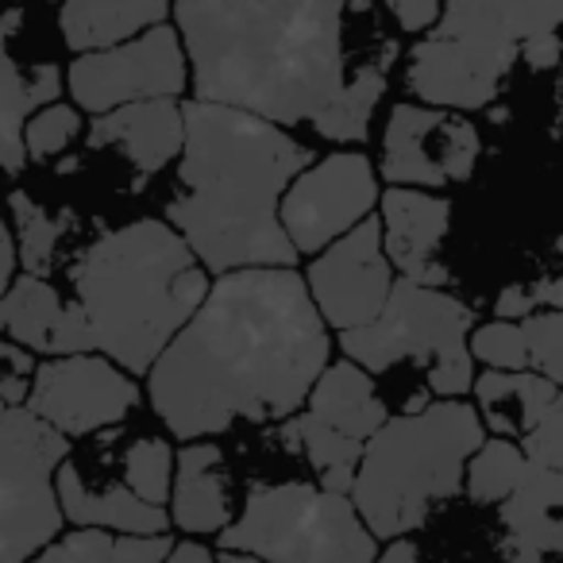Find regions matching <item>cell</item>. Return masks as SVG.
I'll return each mask as SVG.
<instances>
[{"instance_id": "ab89813d", "label": "cell", "mask_w": 563, "mask_h": 563, "mask_svg": "<svg viewBox=\"0 0 563 563\" xmlns=\"http://www.w3.org/2000/svg\"><path fill=\"white\" fill-rule=\"evenodd\" d=\"M375 563H424V560H421V552H417V544H409V540H394L383 555H375Z\"/></svg>"}, {"instance_id": "4fadbf2b", "label": "cell", "mask_w": 563, "mask_h": 563, "mask_svg": "<svg viewBox=\"0 0 563 563\" xmlns=\"http://www.w3.org/2000/svg\"><path fill=\"white\" fill-rule=\"evenodd\" d=\"M140 406V386L97 352L58 355L35 367L24 409L66 440L117 429Z\"/></svg>"}, {"instance_id": "9a60e30c", "label": "cell", "mask_w": 563, "mask_h": 563, "mask_svg": "<svg viewBox=\"0 0 563 563\" xmlns=\"http://www.w3.org/2000/svg\"><path fill=\"white\" fill-rule=\"evenodd\" d=\"M301 278H306L309 301L321 313L324 329L352 332L375 321L394 286V266L383 255L378 217L360 220L352 232L317 251Z\"/></svg>"}, {"instance_id": "8fae6325", "label": "cell", "mask_w": 563, "mask_h": 563, "mask_svg": "<svg viewBox=\"0 0 563 563\" xmlns=\"http://www.w3.org/2000/svg\"><path fill=\"white\" fill-rule=\"evenodd\" d=\"M63 86H70L74 109H86L93 117L132 101L181 97L189 86L186 51L174 27L155 24L128 43L78 55Z\"/></svg>"}, {"instance_id": "d6a6232c", "label": "cell", "mask_w": 563, "mask_h": 563, "mask_svg": "<svg viewBox=\"0 0 563 563\" xmlns=\"http://www.w3.org/2000/svg\"><path fill=\"white\" fill-rule=\"evenodd\" d=\"M521 455L537 467L560 471V452H563V398H555L552 406L540 413V421L517 440Z\"/></svg>"}, {"instance_id": "ac0fdd59", "label": "cell", "mask_w": 563, "mask_h": 563, "mask_svg": "<svg viewBox=\"0 0 563 563\" xmlns=\"http://www.w3.org/2000/svg\"><path fill=\"white\" fill-rule=\"evenodd\" d=\"M55 494L63 521L78 529H104L124 532V537H166L170 514L158 506L140 501L124 486V478H112L109 467L89 471L78 455H66L55 471Z\"/></svg>"}, {"instance_id": "f35d334b", "label": "cell", "mask_w": 563, "mask_h": 563, "mask_svg": "<svg viewBox=\"0 0 563 563\" xmlns=\"http://www.w3.org/2000/svg\"><path fill=\"white\" fill-rule=\"evenodd\" d=\"M163 563H217V560H212V548H205L201 540L186 537V540H174L170 552L163 555Z\"/></svg>"}, {"instance_id": "836d02e7", "label": "cell", "mask_w": 563, "mask_h": 563, "mask_svg": "<svg viewBox=\"0 0 563 563\" xmlns=\"http://www.w3.org/2000/svg\"><path fill=\"white\" fill-rule=\"evenodd\" d=\"M32 375H35V355L27 347L12 344L9 336H0V401L24 406Z\"/></svg>"}, {"instance_id": "4dcf8cb0", "label": "cell", "mask_w": 563, "mask_h": 563, "mask_svg": "<svg viewBox=\"0 0 563 563\" xmlns=\"http://www.w3.org/2000/svg\"><path fill=\"white\" fill-rule=\"evenodd\" d=\"M471 360L486 363V371H529L525 360V336L517 321H490L467 332Z\"/></svg>"}, {"instance_id": "5bb4252c", "label": "cell", "mask_w": 563, "mask_h": 563, "mask_svg": "<svg viewBox=\"0 0 563 563\" xmlns=\"http://www.w3.org/2000/svg\"><path fill=\"white\" fill-rule=\"evenodd\" d=\"M483 155V135L463 112L394 104L383 132V178L390 186L440 189L467 181Z\"/></svg>"}, {"instance_id": "44dd1931", "label": "cell", "mask_w": 563, "mask_h": 563, "mask_svg": "<svg viewBox=\"0 0 563 563\" xmlns=\"http://www.w3.org/2000/svg\"><path fill=\"white\" fill-rule=\"evenodd\" d=\"M563 475L529 463L521 483L498 501L506 563H560L563 552Z\"/></svg>"}, {"instance_id": "83f0119b", "label": "cell", "mask_w": 563, "mask_h": 563, "mask_svg": "<svg viewBox=\"0 0 563 563\" xmlns=\"http://www.w3.org/2000/svg\"><path fill=\"white\" fill-rule=\"evenodd\" d=\"M170 475H174V448L163 437H140L120 455V478L124 486L147 506L166 509L170 498Z\"/></svg>"}, {"instance_id": "603a6c76", "label": "cell", "mask_w": 563, "mask_h": 563, "mask_svg": "<svg viewBox=\"0 0 563 563\" xmlns=\"http://www.w3.org/2000/svg\"><path fill=\"white\" fill-rule=\"evenodd\" d=\"M166 16H170V0H63L58 32L74 55H89L166 24Z\"/></svg>"}, {"instance_id": "7402d4cb", "label": "cell", "mask_w": 563, "mask_h": 563, "mask_svg": "<svg viewBox=\"0 0 563 563\" xmlns=\"http://www.w3.org/2000/svg\"><path fill=\"white\" fill-rule=\"evenodd\" d=\"M170 525L186 537H212L232 521V478L224 452L212 440H189L174 452L170 475Z\"/></svg>"}, {"instance_id": "2e32d148", "label": "cell", "mask_w": 563, "mask_h": 563, "mask_svg": "<svg viewBox=\"0 0 563 563\" xmlns=\"http://www.w3.org/2000/svg\"><path fill=\"white\" fill-rule=\"evenodd\" d=\"M383 205V255L390 258L394 271L413 286H432L440 290L448 282V271L440 266L437 251L452 228V201L424 189L394 186L378 197Z\"/></svg>"}, {"instance_id": "484cf974", "label": "cell", "mask_w": 563, "mask_h": 563, "mask_svg": "<svg viewBox=\"0 0 563 563\" xmlns=\"http://www.w3.org/2000/svg\"><path fill=\"white\" fill-rule=\"evenodd\" d=\"M9 212L12 224H16V263L24 266V274H35V278H51L55 271V255L63 235L70 232V212H51L47 205L32 201L24 189L9 197Z\"/></svg>"}, {"instance_id": "52a82bcc", "label": "cell", "mask_w": 563, "mask_h": 563, "mask_svg": "<svg viewBox=\"0 0 563 563\" xmlns=\"http://www.w3.org/2000/svg\"><path fill=\"white\" fill-rule=\"evenodd\" d=\"M471 324L475 313L460 298L394 278L383 313L363 329L340 332V347L367 375H386L409 363L421 371L437 398H463L475 383V363L467 352Z\"/></svg>"}, {"instance_id": "60d3db41", "label": "cell", "mask_w": 563, "mask_h": 563, "mask_svg": "<svg viewBox=\"0 0 563 563\" xmlns=\"http://www.w3.org/2000/svg\"><path fill=\"white\" fill-rule=\"evenodd\" d=\"M217 563H263V560H255V555H243V552H220Z\"/></svg>"}, {"instance_id": "e0dca14e", "label": "cell", "mask_w": 563, "mask_h": 563, "mask_svg": "<svg viewBox=\"0 0 563 563\" xmlns=\"http://www.w3.org/2000/svg\"><path fill=\"white\" fill-rule=\"evenodd\" d=\"M0 336L47 360L97 352V340L78 301H66L47 278H35V274H24L0 294Z\"/></svg>"}, {"instance_id": "f546056e", "label": "cell", "mask_w": 563, "mask_h": 563, "mask_svg": "<svg viewBox=\"0 0 563 563\" xmlns=\"http://www.w3.org/2000/svg\"><path fill=\"white\" fill-rule=\"evenodd\" d=\"M521 324L525 336V360L532 375H544L548 383L560 386L563 378V313L560 309H537Z\"/></svg>"}, {"instance_id": "ba28073f", "label": "cell", "mask_w": 563, "mask_h": 563, "mask_svg": "<svg viewBox=\"0 0 563 563\" xmlns=\"http://www.w3.org/2000/svg\"><path fill=\"white\" fill-rule=\"evenodd\" d=\"M517 66V40L486 0H440V20L409 47L406 89L429 109L475 112Z\"/></svg>"}, {"instance_id": "1f68e13d", "label": "cell", "mask_w": 563, "mask_h": 563, "mask_svg": "<svg viewBox=\"0 0 563 563\" xmlns=\"http://www.w3.org/2000/svg\"><path fill=\"white\" fill-rule=\"evenodd\" d=\"M486 9L506 24V32L521 47L525 40L560 32L563 20V0H486Z\"/></svg>"}, {"instance_id": "8d00e7d4", "label": "cell", "mask_w": 563, "mask_h": 563, "mask_svg": "<svg viewBox=\"0 0 563 563\" xmlns=\"http://www.w3.org/2000/svg\"><path fill=\"white\" fill-rule=\"evenodd\" d=\"M517 58H525L532 70H552L560 63V35L552 32V35H537V40H525L517 47Z\"/></svg>"}, {"instance_id": "74e56055", "label": "cell", "mask_w": 563, "mask_h": 563, "mask_svg": "<svg viewBox=\"0 0 563 563\" xmlns=\"http://www.w3.org/2000/svg\"><path fill=\"white\" fill-rule=\"evenodd\" d=\"M12 274H16V243H12V228L0 212V294L12 286Z\"/></svg>"}, {"instance_id": "277c9868", "label": "cell", "mask_w": 563, "mask_h": 563, "mask_svg": "<svg viewBox=\"0 0 563 563\" xmlns=\"http://www.w3.org/2000/svg\"><path fill=\"white\" fill-rule=\"evenodd\" d=\"M70 282L97 352L128 375H147L209 294V271L166 220L97 235L74 258Z\"/></svg>"}, {"instance_id": "cb8c5ba5", "label": "cell", "mask_w": 563, "mask_h": 563, "mask_svg": "<svg viewBox=\"0 0 563 563\" xmlns=\"http://www.w3.org/2000/svg\"><path fill=\"white\" fill-rule=\"evenodd\" d=\"M471 390H475V413L486 437H506L514 444L560 398V386L532 371H483L475 375Z\"/></svg>"}, {"instance_id": "d4e9b609", "label": "cell", "mask_w": 563, "mask_h": 563, "mask_svg": "<svg viewBox=\"0 0 563 563\" xmlns=\"http://www.w3.org/2000/svg\"><path fill=\"white\" fill-rule=\"evenodd\" d=\"M170 537H124L104 529H78L55 537L27 563H163Z\"/></svg>"}, {"instance_id": "8992f818", "label": "cell", "mask_w": 563, "mask_h": 563, "mask_svg": "<svg viewBox=\"0 0 563 563\" xmlns=\"http://www.w3.org/2000/svg\"><path fill=\"white\" fill-rule=\"evenodd\" d=\"M220 552L263 563H375L378 544L352 498L313 483H258L220 529Z\"/></svg>"}, {"instance_id": "5b68a950", "label": "cell", "mask_w": 563, "mask_h": 563, "mask_svg": "<svg viewBox=\"0 0 563 563\" xmlns=\"http://www.w3.org/2000/svg\"><path fill=\"white\" fill-rule=\"evenodd\" d=\"M483 440L486 429L475 406L460 398H437L413 413L386 417L347 486L371 537L401 540L421 529L432 509L463 490V463Z\"/></svg>"}, {"instance_id": "30bf717a", "label": "cell", "mask_w": 563, "mask_h": 563, "mask_svg": "<svg viewBox=\"0 0 563 563\" xmlns=\"http://www.w3.org/2000/svg\"><path fill=\"white\" fill-rule=\"evenodd\" d=\"M286 421H290L286 432L306 452L324 490L347 494L363 448L386 421V401L375 386V375H367L360 363L340 360L317 375L301 409Z\"/></svg>"}, {"instance_id": "d590c367", "label": "cell", "mask_w": 563, "mask_h": 563, "mask_svg": "<svg viewBox=\"0 0 563 563\" xmlns=\"http://www.w3.org/2000/svg\"><path fill=\"white\" fill-rule=\"evenodd\" d=\"M540 301H537V290L525 286V282H509L506 290L494 298V313L498 321H525L529 313H537Z\"/></svg>"}, {"instance_id": "7a4b0ae2", "label": "cell", "mask_w": 563, "mask_h": 563, "mask_svg": "<svg viewBox=\"0 0 563 563\" xmlns=\"http://www.w3.org/2000/svg\"><path fill=\"white\" fill-rule=\"evenodd\" d=\"M363 0H174L194 97L329 140L347 74V16Z\"/></svg>"}, {"instance_id": "e575fe53", "label": "cell", "mask_w": 563, "mask_h": 563, "mask_svg": "<svg viewBox=\"0 0 563 563\" xmlns=\"http://www.w3.org/2000/svg\"><path fill=\"white\" fill-rule=\"evenodd\" d=\"M394 24L409 35H424L440 20V0H383Z\"/></svg>"}, {"instance_id": "4316f807", "label": "cell", "mask_w": 563, "mask_h": 563, "mask_svg": "<svg viewBox=\"0 0 563 563\" xmlns=\"http://www.w3.org/2000/svg\"><path fill=\"white\" fill-rule=\"evenodd\" d=\"M525 467H529V460H525L514 440L486 437L471 452V460L463 463V486H467L471 501H478V506H498L521 483Z\"/></svg>"}, {"instance_id": "f1b7e54d", "label": "cell", "mask_w": 563, "mask_h": 563, "mask_svg": "<svg viewBox=\"0 0 563 563\" xmlns=\"http://www.w3.org/2000/svg\"><path fill=\"white\" fill-rule=\"evenodd\" d=\"M81 135V109L66 101H51L43 104L40 112H32L20 132V143H24V158L32 163H51L55 155H63L74 140Z\"/></svg>"}, {"instance_id": "7c38bea8", "label": "cell", "mask_w": 563, "mask_h": 563, "mask_svg": "<svg viewBox=\"0 0 563 563\" xmlns=\"http://www.w3.org/2000/svg\"><path fill=\"white\" fill-rule=\"evenodd\" d=\"M375 205L378 174L371 158L363 151H336L294 174L278 201V224L298 255H317L367 220Z\"/></svg>"}, {"instance_id": "d6986e66", "label": "cell", "mask_w": 563, "mask_h": 563, "mask_svg": "<svg viewBox=\"0 0 563 563\" xmlns=\"http://www.w3.org/2000/svg\"><path fill=\"white\" fill-rule=\"evenodd\" d=\"M181 101L178 97H155V101H132L109 109L93 120L89 143L112 147L128 158L135 181L155 178L158 170L181 155Z\"/></svg>"}, {"instance_id": "ffe728a7", "label": "cell", "mask_w": 563, "mask_h": 563, "mask_svg": "<svg viewBox=\"0 0 563 563\" xmlns=\"http://www.w3.org/2000/svg\"><path fill=\"white\" fill-rule=\"evenodd\" d=\"M24 12H0V170L20 174L27 166L24 158V132L27 117L43 104L63 97V70L55 63H24L12 51V40L20 35Z\"/></svg>"}, {"instance_id": "6da1fadb", "label": "cell", "mask_w": 563, "mask_h": 563, "mask_svg": "<svg viewBox=\"0 0 563 563\" xmlns=\"http://www.w3.org/2000/svg\"><path fill=\"white\" fill-rule=\"evenodd\" d=\"M329 355V329L294 266L228 271L147 367V398L189 444L240 421L294 417Z\"/></svg>"}, {"instance_id": "3957f363", "label": "cell", "mask_w": 563, "mask_h": 563, "mask_svg": "<svg viewBox=\"0 0 563 563\" xmlns=\"http://www.w3.org/2000/svg\"><path fill=\"white\" fill-rule=\"evenodd\" d=\"M178 186L166 224L209 274L294 266L298 251L278 224V201L313 151L271 120L209 101H181Z\"/></svg>"}, {"instance_id": "9c48e42d", "label": "cell", "mask_w": 563, "mask_h": 563, "mask_svg": "<svg viewBox=\"0 0 563 563\" xmlns=\"http://www.w3.org/2000/svg\"><path fill=\"white\" fill-rule=\"evenodd\" d=\"M70 455V440L0 401V563H27L63 537L55 471Z\"/></svg>"}]
</instances>
